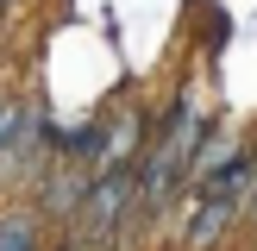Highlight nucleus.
Wrapping results in <instances>:
<instances>
[{
  "label": "nucleus",
  "instance_id": "1",
  "mask_svg": "<svg viewBox=\"0 0 257 251\" xmlns=\"http://www.w3.org/2000/svg\"><path fill=\"white\" fill-rule=\"evenodd\" d=\"M132 201H138V170L132 163H107V176L82 195V245H107Z\"/></svg>",
  "mask_w": 257,
  "mask_h": 251
},
{
  "label": "nucleus",
  "instance_id": "2",
  "mask_svg": "<svg viewBox=\"0 0 257 251\" xmlns=\"http://www.w3.org/2000/svg\"><path fill=\"white\" fill-rule=\"evenodd\" d=\"M232 220H238V201H220V195H195V220H188L182 245H188V251H207V245H213V238H220Z\"/></svg>",
  "mask_w": 257,
  "mask_h": 251
},
{
  "label": "nucleus",
  "instance_id": "3",
  "mask_svg": "<svg viewBox=\"0 0 257 251\" xmlns=\"http://www.w3.org/2000/svg\"><path fill=\"white\" fill-rule=\"evenodd\" d=\"M38 226L25 220V213H13V220H0V251H32Z\"/></svg>",
  "mask_w": 257,
  "mask_h": 251
}]
</instances>
